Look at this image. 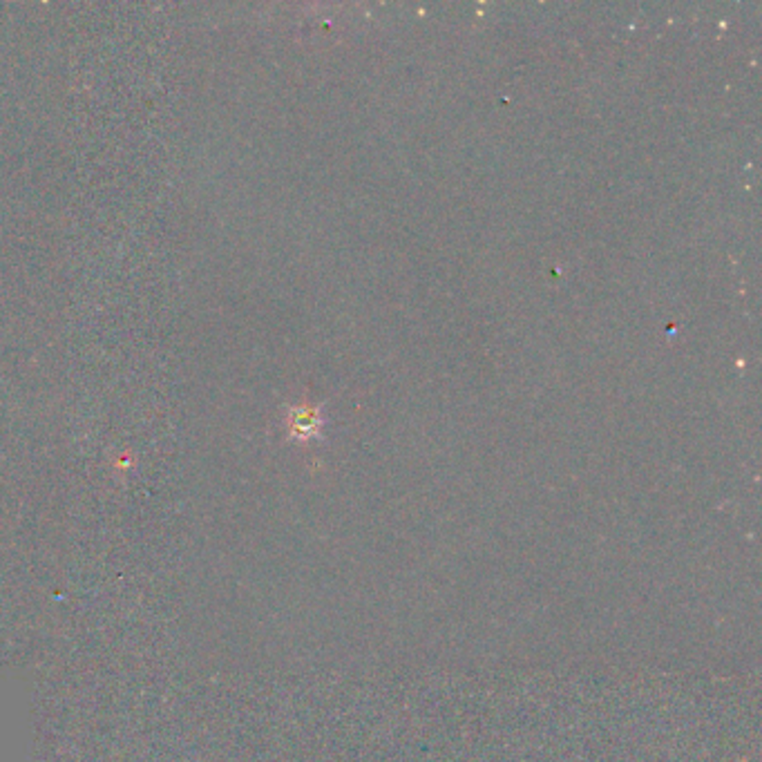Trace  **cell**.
Here are the masks:
<instances>
[{
    "label": "cell",
    "instance_id": "6da1fadb",
    "mask_svg": "<svg viewBox=\"0 0 762 762\" xmlns=\"http://www.w3.org/2000/svg\"><path fill=\"white\" fill-rule=\"evenodd\" d=\"M322 427V416L318 409L313 407H298L293 409L291 414V432L298 434V436H313V434L320 432Z\"/></svg>",
    "mask_w": 762,
    "mask_h": 762
}]
</instances>
